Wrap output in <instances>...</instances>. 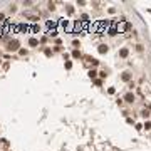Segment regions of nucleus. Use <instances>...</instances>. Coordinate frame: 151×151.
Listing matches in <instances>:
<instances>
[{
    "label": "nucleus",
    "mask_w": 151,
    "mask_h": 151,
    "mask_svg": "<svg viewBox=\"0 0 151 151\" xmlns=\"http://www.w3.org/2000/svg\"><path fill=\"white\" fill-rule=\"evenodd\" d=\"M7 50H9V52L18 50V40H10V42L7 44Z\"/></svg>",
    "instance_id": "nucleus-1"
},
{
    "label": "nucleus",
    "mask_w": 151,
    "mask_h": 151,
    "mask_svg": "<svg viewBox=\"0 0 151 151\" xmlns=\"http://www.w3.org/2000/svg\"><path fill=\"white\" fill-rule=\"evenodd\" d=\"M123 101H126V102H129V104H133V102H134V94H133V92H128L126 96H124Z\"/></svg>",
    "instance_id": "nucleus-2"
},
{
    "label": "nucleus",
    "mask_w": 151,
    "mask_h": 151,
    "mask_svg": "<svg viewBox=\"0 0 151 151\" xmlns=\"http://www.w3.org/2000/svg\"><path fill=\"white\" fill-rule=\"evenodd\" d=\"M29 45L30 47H37V45H39V40H37L35 37H30V39H29Z\"/></svg>",
    "instance_id": "nucleus-3"
},
{
    "label": "nucleus",
    "mask_w": 151,
    "mask_h": 151,
    "mask_svg": "<svg viewBox=\"0 0 151 151\" xmlns=\"http://www.w3.org/2000/svg\"><path fill=\"white\" fill-rule=\"evenodd\" d=\"M98 50H99V54H106V52H107V50H109V47H107V45H106V44H101V45H99V49H98Z\"/></svg>",
    "instance_id": "nucleus-4"
},
{
    "label": "nucleus",
    "mask_w": 151,
    "mask_h": 151,
    "mask_svg": "<svg viewBox=\"0 0 151 151\" xmlns=\"http://www.w3.org/2000/svg\"><path fill=\"white\" fill-rule=\"evenodd\" d=\"M121 79H123L124 82L131 81V74H129V72H123V76H121Z\"/></svg>",
    "instance_id": "nucleus-5"
},
{
    "label": "nucleus",
    "mask_w": 151,
    "mask_h": 151,
    "mask_svg": "<svg viewBox=\"0 0 151 151\" xmlns=\"http://www.w3.org/2000/svg\"><path fill=\"white\" fill-rule=\"evenodd\" d=\"M98 74H99L98 71H94V69H91V71H89V77H91V79H96V76H98Z\"/></svg>",
    "instance_id": "nucleus-6"
},
{
    "label": "nucleus",
    "mask_w": 151,
    "mask_h": 151,
    "mask_svg": "<svg viewBox=\"0 0 151 151\" xmlns=\"http://www.w3.org/2000/svg\"><path fill=\"white\" fill-rule=\"evenodd\" d=\"M128 54H129L128 49H121V50H119V55H121V57H128Z\"/></svg>",
    "instance_id": "nucleus-7"
},
{
    "label": "nucleus",
    "mask_w": 151,
    "mask_h": 151,
    "mask_svg": "<svg viewBox=\"0 0 151 151\" xmlns=\"http://www.w3.org/2000/svg\"><path fill=\"white\" fill-rule=\"evenodd\" d=\"M141 116H143V118H148V116H149V109H148V107L141 111Z\"/></svg>",
    "instance_id": "nucleus-8"
},
{
    "label": "nucleus",
    "mask_w": 151,
    "mask_h": 151,
    "mask_svg": "<svg viewBox=\"0 0 151 151\" xmlns=\"http://www.w3.org/2000/svg\"><path fill=\"white\" fill-rule=\"evenodd\" d=\"M72 57H76V59H79V57H81V52H79L77 49H76V50H72Z\"/></svg>",
    "instance_id": "nucleus-9"
},
{
    "label": "nucleus",
    "mask_w": 151,
    "mask_h": 151,
    "mask_svg": "<svg viewBox=\"0 0 151 151\" xmlns=\"http://www.w3.org/2000/svg\"><path fill=\"white\" fill-rule=\"evenodd\" d=\"M87 61H89L92 66H98V64H99V61H98V59H92V57H87Z\"/></svg>",
    "instance_id": "nucleus-10"
},
{
    "label": "nucleus",
    "mask_w": 151,
    "mask_h": 151,
    "mask_svg": "<svg viewBox=\"0 0 151 151\" xmlns=\"http://www.w3.org/2000/svg\"><path fill=\"white\" fill-rule=\"evenodd\" d=\"M116 34H118V30H116L114 27H112V29H109V35H111V37H114Z\"/></svg>",
    "instance_id": "nucleus-11"
},
{
    "label": "nucleus",
    "mask_w": 151,
    "mask_h": 151,
    "mask_svg": "<svg viewBox=\"0 0 151 151\" xmlns=\"http://www.w3.org/2000/svg\"><path fill=\"white\" fill-rule=\"evenodd\" d=\"M81 18H82V22H87V20H89V15H87V13H82Z\"/></svg>",
    "instance_id": "nucleus-12"
},
{
    "label": "nucleus",
    "mask_w": 151,
    "mask_h": 151,
    "mask_svg": "<svg viewBox=\"0 0 151 151\" xmlns=\"http://www.w3.org/2000/svg\"><path fill=\"white\" fill-rule=\"evenodd\" d=\"M106 76H107V72H106V71H101V72H99V77H101V79H104Z\"/></svg>",
    "instance_id": "nucleus-13"
},
{
    "label": "nucleus",
    "mask_w": 151,
    "mask_h": 151,
    "mask_svg": "<svg viewBox=\"0 0 151 151\" xmlns=\"http://www.w3.org/2000/svg\"><path fill=\"white\" fill-rule=\"evenodd\" d=\"M64 66H66V69H71V67H72V62H71V61H66Z\"/></svg>",
    "instance_id": "nucleus-14"
},
{
    "label": "nucleus",
    "mask_w": 151,
    "mask_h": 151,
    "mask_svg": "<svg viewBox=\"0 0 151 151\" xmlns=\"http://www.w3.org/2000/svg\"><path fill=\"white\" fill-rule=\"evenodd\" d=\"M44 52H45V55H47V57H50V55H52V50H50V49H45Z\"/></svg>",
    "instance_id": "nucleus-15"
},
{
    "label": "nucleus",
    "mask_w": 151,
    "mask_h": 151,
    "mask_svg": "<svg viewBox=\"0 0 151 151\" xmlns=\"http://www.w3.org/2000/svg\"><path fill=\"white\" fill-rule=\"evenodd\" d=\"M144 128H146V129H151V121H146V123H144Z\"/></svg>",
    "instance_id": "nucleus-16"
},
{
    "label": "nucleus",
    "mask_w": 151,
    "mask_h": 151,
    "mask_svg": "<svg viewBox=\"0 0 151 151\" xmlns=\"http://www.w3.org/2000/svg\"><path fill=\"white\" fill-rule=\"evenodd\" d=\"M107 92H109V94H114V92H116V89H114V87H109V89H107Z\"/></svg>",
    "instance_id": "nucleus-17"
},
{
    "label": "nucleus",
    "mask_w": 151,
    "mask_h": 151,
    "mask_svg": "<svg viewBox=\"0 0 151 151\" xmlns=\"http://www.w3.org/2000/svg\"><path fill=\"white\" fill-rule=\"evenodd\" d=\"M18 52H20L22 55H27V50H25V49H20V50H18Z\"/></svg>",
    "instance_id": "nucleus-18"
},
{
    "label": "nucleus",
    "mask_w": 151,
    "mask_h": 151,
    "mask_svg": "<svg viewBox=\"0 0 151 151\" xmlns=\"http://www.w3.org/2000/svg\"><path fill=\"white\" fill-rule=\"evenodd\" d=\"M4 20V13H0V22H2Z\"/></svg>",
    "instance_id": "nucleus-19"
}]
</instances>
